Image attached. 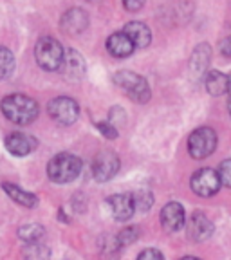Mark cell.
I'll return each mask as SVG.
<instances>
[{"instance_id":"14","label":"cell","mask_w":231,"mask_h":260,"mask_svg":"<svg viewBox=\"0 0 231 260\" xmlns=\"http://www.w3.org/2000/svg\"><path fill=\"white\" fill-rule=\"evenodd\" d=\"M136 49H138L136 44L125 31L114 32V35L109 37V40H107V51L114 58H126L134 53Z\"/></svg>"},{"instance_id":"33","label":"cell","mask_w":231,"mask_h":260,"mask_svg":"<svg viewBox=\"0 0 231 260\" xmlns=\"http://www.w3.org/2000/svg\"><path fill=\"white\" fill-rule=\"evenodd\" d=\"M89 2H97V0H89Z\"/></svg>"},{"instance_id":"27","label":"cell","mask_w":231,"mask_h":260,"mask_svg":"<svg viewBox=\"0 0 231 260\" xmlns=\"http://www.w3.org/2000/svg\"><path fill=\"white\" fill-rule=\"evenodd\" d=\"M138 260H164V256H162V253L159 251V249H145V251L139 253Z\"/></svg>"},{"instance_id":"13","label":"cell","mask_w":231,"mask_h":260,"mask_svg":"<svg viewBox=\"0 0 231 260\" xmlns=\"http://www.w3.org/2000/svg\"><path fill=\"white\" fill-rule=\"evenodd\" d=\"M60 25L61 31L67 32V35H81L89 25V16L83 9L73 8L61 16Z\"/></svg>"},{"instance_id":"6","label":"cell","mask_w":231,"mask_h":260,"mask_svg":"<svg viewBox=\"0 0 231 260\" xmlns=\"http://www.w3.org/2000/svg\"><path fill=\"white\" fill-rule=\"evenodd\" d=\"M47 112L58 125L69 126V125H73L78 119V116H80V107H78V103L74 102L73 98L60 96L49 102Z\"/></svg>"},{"instance_id":"7","label":"cell","mask_w":231,"mask_h":260,"mask_svg":"<svg viewBox=\"0 0 231 260\" xmlns=\"http://www.w3.org/2000/svg\"><path fill=\"white\" fill-rule=\"evenodd\" d=\"M222 186V181L219 177V172L211 168H201L191 177V190L201 197H211Z\"/></svg>"},{"instance_id":"24","label":"cell","mask_w":231,"mask_h":260,"mask_svg":"<svg viewBox=\"0 0 231 260\" xmlns=\"http://www.w3.org/2000/svg\"><path fill=\"white\" fill-rule=\"evenodd\" d=\"M138 237H139V230L136 226H132V228H125L121 233L118 235V244L119 246H128V244H134L136 240H138Z\"/></svg>"},{"instance_id":"19","label":"cell","mask_w":231,"mask_h":260,"mask_svg":"<svg viewBox=\"0 0 231 260\" xmlns=\"http://www.w3.org/2000/svg\"><path fill=\"white\" fill-rule=\"evenodd\" d=\"M227 87H229V80L226 74H222L220 71L206 73V90L211 96H222L227 92Z\"/></svg>"},{"instance_id":"8","label":"cell","mask_w":231,"mask_h":260,"mask_svg":"<svg viewBox=\"0 0 231 260\" xmlns=\"http://www.w3.org/2000/svg\"><path fill=\"white\" fill-rule=\"evenodd\" d=\"M119 172V157L114 152L103 150L92 161V175L97 183H107Z\"/></svg>"},{"instance_id":"29","label":"cell","mask_w":231,"mask_h":260,"mask_svg":"<svg viewBox=\"0 0 231 260\" xmlns=\"http://www.w3.org/2000/svg\"><path fill=\"white\" fill-rule=\"evenodd\" d=\"M220 53L226 58H231V37L224 38V42L220 44Z\"/></svg>"},{"instance_id":"21","label":"cell","mask_w":231,"mask_h":260,"mask_svg":"<svg viewBox=\"0 0 231 260\" xmlns=\"http://www.w3.org/2000/svg\"><path fill=\"white\" fill-rule=\"evenodd\" d=\"M49 256H51V251L42 242H31L24 249L25 260H49Z\"/></svg>"},{"instance_id":"20","label":"cell","mask_w":231,"mask_h":260,"mask_svg":"<svg viewBox=\"0 0 231 260\" xmlns=\"http://www.w3.org/2000/svg\"><path fill=\"white\" fill-rule=\"evenodd\" d=\"M44 233H45L44 226H42V224H37V222L24 224V226L18 228V237L27 244L40 242L42 237H44Z\"/></svg>"},{"instance_id":"11","label":"cell","mask_w":231,"mask_h":260,"mask_svg":"<svg viewBox=\"0 0 231 260\" xmlns=\"http://www.w3.org/2000/svg\"><path fill=\"white\" fill-rule=\"evenodd\" d=\"M186 222V213H184V208L179 203L172 201L167 206L161 210V224L167 232H179L181 228Z\"/></svg>"},{"instance_id":"25","label":"cell","mask_w":231,"mask_h":260,"mask_svg":"<svg viewBox=\"0 0 231 260\" xmlns=\"http://www.w3.org/2000/svg\"><path fill=\"white\" fill-rule=\"evenodd\" d=\"M219 177L226 188H231V159H224L219 165Z\"/></svg>"},{"instance_id":"18","label":"cell","mask_w":231,"mask_h":260,"mask_svg":"<svg viewBox=\"0 0 231 260\" xmlns=\"http://www.w3.org/2000/svg\"><path fill=\"white\" fill-rule=\"evenodd\" d=\"M2 188H4L6 193H8L15 203L20 204V206H25V208L37 206V203H38L37 195L31 193V191H25L24 188L16 186V184H13V183H4L2 184Z\"/></svg>"},{"instance_id":"1","label":"cell","mask_w":231,"mask_h":260,"mask_svg":"<svg viewBox=\"0 0 231 260\" xmlns=\"http://www.w3.org/2000/svg\"><path fill=\"white\" fill-rule=\"evenodd\" d=\"M2 114L15 125H29L38 116V103L24 94H9L0 103Z\"/></svg>"},{"instance_id":"5","label":"cell","mask_w":231,"mask_h":260,"mask_svg":"<svg viewBox=\"0 0 231 260\" xmlns=\"http://www.w3.org/2000/svg\"><path fill=\"white\" fill-rule=\"evenodd\" d=\"M217 148V134L210 126L193 130L188 138V152L193 159H206Z\"/></svg>"},{"instance_id":"9","label":"cell","mask_w":231,"mask_h":260,"mask_svg":"<svg viewBox=\"0 0 231 260\" xmlns=\"http://www.w3.org/2000/svg\"><path fill=\"white\" fill-rule=\"evenodd\" d=\"M109 210L112 213V217L119 222H125L128 220L130 217L134 215V211L138 210L136 208V199L134 195L130 193H116V195H110L109 199Z\"/></svg>"},{"instance_id":"26","label":"cell","mask_w":231,"mask_h":260,"mask_svg":"<svg viewBox=\"0 0 231 260\" xmlns=\"http://www.w3.org/2000/svg\"><path fill=\"white\" fill-rule=\"evenodd\" d=\"M97 130L102 132L105 138H109V139H116L118 138V126L116 125H112L110 121H102V123H97Z\"/></svg>"},{"instance_id":"16","label":"cell","mask_w":231,"mask_h":260,"mask_svg":"<svg viewBox=\"0 0 231 260\" xmlns=\"http://www.w3.org/2000/svg\"><path fill=\"white\" fill-rule=\"evenodd\" d=\"M123 31L132 38V42L136 44L138 49H143L152 42V32L148 29V25L143 24V22H130V24L125 25Z\"/></svg>"},{"instance_id":"3","label":"cell","mask_w":231,"mask_h":260,"mask_svg":"<svg viewBox=\"0 0 231 260\" xmlns=\"http://www.w3.org/2000/svg\"><path fill=\"white\" fill-rule=\"evenodd\" d=\"M35 58H37L38 65H40L44 71L54 73V71H60L61 65H63L65 51L60 42L54 40L53 37H44L37 42Z\"/></svg>"},{"instance_id":"32","label":"cell","mask_w":231,"mask_h":260,"mask_svg":"<svg viewBox=\"0 0 231 260\" xmlns=\"http://www.w3.org/2000/svg\"><path fill=\"white\" fill-rule=\"evenodd\" d=\"M227 110H229V114H231V100H229V105H227Z\"/></svg>"},{"instance_id":"23","label":"cell","mask_w":231,"mask_h":260,"mask_svg":"<svg viewBox=\"0 0 231 260\" xmlns=\"http://www.w3.org/2000/svg\"><path fill=\"white\" fill-rule=\"evenodd\" d=\"M134 199H136V208H138L139 211H148L152 208V204H154V195L146 190H141V191H138V193H134Z\"/></svg>"},{"instance_id":"31","label":"cell","mask_w":231,"mask_h":260,"mask_svg":"<svg viewBox=\"0 0 231 260\" xmlns=\"http://www.w3.org/2000/svg\"><path fill=\"white\" fill-rule=\"evenodd\" d=\"M227 80H229V87H227V92L231 94V74H229V76H227Z\"/></svg>"},{"instance_id":"4","label":"cell","mask_w":231,"mask_h":260,"mask_svg":"<svg viewBox=\"0 0 231 260\" xmlns=\"http://www.w3.org/2000/svg\"><path fill=\"white\" fill-rule=\"evenodd\" d=\"M114 83L136 103H146L150 100L152 92L148 87V81L139 74L132 73V71H119L114 74Z\"/></svg>"},{"instance_id":"28","label":"cell","mask_w":231,"mask_h":260,"mask_svg":"<svg viewBox=\"0 0 231 260\" xmlns=\"http://www.w3.org/2000/svg\"><path fill=\"white\" fill-rule=\"evenodd\" d=\"M145 2L146 0H123V6L126 11H139L145 6Z\"/></svg>"},{"instance_id":"10","label":"cell","mask_w":231,"mask_h":260,"mask_svg":"<svg viewBox=\"0 0 231 260\" xmlns=\"http://www.w3.org/2000/svg\"><path fill=\"white\" fill-rule=\"evenodd\" d=\"M213 222L204 215L203 211H195L188 220V237L195 242H204L213 235Z\"/></svg>"},{"instance_id":"12","label":"cell","mask_w":231,"mask_h":260,"mask_svg":"<svg viewBox=\"0 0 231 260\" xmlns=\"http://www.w3.org/2000/svg\"><path fill=\"white\" fill-rule=\"evenodd\" d=\"M37 139L29 134H24V132H15V134H9L6 138V148L11 155H16V157H24V155H29L35 148H37Z\"/></svg>"},{"instance_id":"17","label":"cell","mask_w":231,"mask_h":260,"mask_svg":"<svg viewBox=\"0 0 231 260\" xmlns=\"http://www.w3.org/2000/svg\"><path fill=\"white\" fill-rule=\"evenodd\" d=\"M211 60V47L208 44H201L197 45V49L193 51L191 54V60H190V69L193 74H204L208 73V65H210Z\"/></svg>"},{"instance_id":"30","label":"cell","mask_w":231,"mask_h":260,"mask_svg":"<svg viewBox=\"0 0 231 260\" xmlns=\"http://www.w3.org/2000/svg\"><path fill=\"white\" fill-rule=\"evenodd\" d=\"M181 260H201V258H197V256H184V258H181Z\"/></svg>"},{"instance_id":"2","label":"cell","mask_w":231,"mask_h":260,"mask_svg":"<svg viewBox=\"0 0 231 260\" xmlns=\"http://www.w3.org/2000/svg\"><path fill=\"white\" fill-rule=\"evenodd\" d=\"M81 172V159L74 154H58L54 155L47 165V175L53 183L65 184L71 183L80 175Z\"/></svg>"},{"instance_id":"15","label":"cell","mask_w":231,"mask_h":260,"mask_svg":"<svg viewBox=\"0 0 231 260\" xmlns=\"http://www.w3.org/2000/svg\"><path fill=\"white\" fill-rule=\"evenodd\" d=\"M61 73L65 76L69 78V80H80L85 73V61L81 58V54L74 49H69L67 53H65V60L63 65H61Z\"/></svg>"},{"instance_id":"22","label":"cell","mask_w":231,"mask_h":260,"mask_svg":"<svg viewBox=\"0 0 231 260\" xmlns=\"http://www.w3.org/2000/svg\"><path fill=\"white\" fill-rule=\"evenodd\" d=\"M15 71V54L8 47H0V80L11 76Z\"/></svg>"}]
</instances>
